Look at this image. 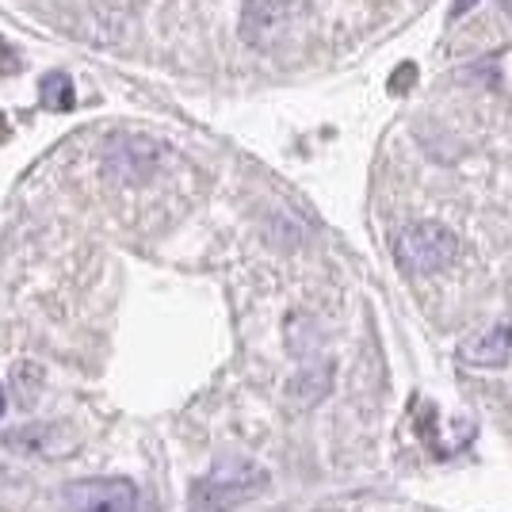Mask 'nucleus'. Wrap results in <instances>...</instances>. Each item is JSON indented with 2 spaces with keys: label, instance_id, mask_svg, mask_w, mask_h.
Here are the masks:
<instances>
[{
  "label": "nucleus",
  "instance_id": "f03ea898",
  "mask_svg": "<svg viewBox=\"0 0 512 512\" xmlns=\"http://www.w3.org/2000/svg\"><path fill=\"white\" fill-rule=\"evenodd\" d=\"M165 157V146L146 134H115L104 150V169L119 184H142L150 180Z\"/></svg>",
  "mask_w": 512,
  "mask_h": 512
},
{
  "label": "nucleus",
  "instance_id": "39448f33",
  "mask_svg": "<svg viewBox=\"0 0 512 512\" xmlns=\"http://www.w3.org/2000/svg\"><path fill=\"white\" fill-rule=\"evenodd\" d=\"M287 20H291V4L287 0H253L241 16V35L245 43L253 46H268L276 35L287 31Z\"/></svg>",
  "mask_w": 512,
  "mask_h": 512
},
{
  "label": "nucleus",
  "instance_id": "20e7f679",
  "mask_svg": "<svg viewBox=\"0 0 512 512\" xmlns=\"http://www.w3.org/2000/svg\"><path fill=\"white\" fill-rule=\"evenodd\" d=\"M260 482H264V474L253 467L222 470V474H211V478H199L192 486V505H188V512H230L234 497L253 493Z\"/></svg>",
  "mask_w": 512,
  "mask_h": 512
},
{
  "label": "nucleus",
  "instance_id": "1a4fd4ad",
  "mask_svg": "<svg viewBox=\"0 0 512 512\" xmlns=\"http://www.w3.org/2000/svg\"><path fill=\"white\" fill-rule=\"evenodd\" d=\"M474 4H478V0H455V8H451V16H463V12H467V8H474Z\"/></svg>",
  "mask_w": 512,
  "mask_h": 512
},
{
  "label": "nucleus",
  "instance_id": "7ed1b4c3",
  "mask_svg": "<svg viewBox=\"0 0 512 512\" xmlns=\"http://www.w3.org/2000/svg\"><path fill=\"white\" fill-rule=\"evenodd\" d=\"M69 512H134L138 486L130 478H77L62 490Z\"/></svg>",
  "mask_w": 512,
  "mask_h": 512
},
{
  "label": "nucleus",
  "instance_id": "9d476101",
  "mask_svg": "<svg viewBox=\"0 0 512 512\" xmlns=\"http://www.w3.org/2000/svg\"><path fill=\"white\" fill-rule=\"evenodd\" d=\"M0 413H4V386H0Z\"/></svg>",
  "mask_w": 512,
  "mask_h": 512
},
{
  "label": "nucleus",
  "instance_id": "0eeeda50",
  "mask_svg": "<svg viewBox=\"0 0 512 512\" xmlns=\"http://www.w3.org/2000/svg\"><path fill=\"white\" fill-rule=\"evenodd\" d=\"M509 344H512V325H509V329H505V333L497 329L493 337H486V341L478 344V348H490V352H482V356H474V360H470V363H501V360H505V356H509Z\"/></svg>",
  "mask_w": 512,
  "mask_h": 512
},
{
  "label": "nucleus",
  "instance_id": "423d86ee",
  "mask_svg": "<svg viewBox=\"0 0 512 512\" xmlns=\"http://www.w3.org/2000/svg\"><path fill=\"white\" fill-rule=\"evenodd\" d=\"M39 92H43V107H46V111H69V107H73V100H77V92H73V81H69V73H62V69L46 73L43 85H39Z\"/></svg>",
  "mask_w": 512,
  "mask_h": 512
},
{
  "label": "nucleus",
  "instance_id": "f257e3e1",
  "mask_svg": "<svg viewBox=\"0 0 512 512\" xmlns=\"http://www.w3.org/2000/svg\"><path fill=\"white\" fill-rule=\"evenodd\" d=\"M455 256H459V237L440 222H417L394 241V260L406 276H432L448 268Z\"/></svg>",
  "mask_w": 512,
  "mask_h": 512
},
{
  "label": "nucleus",
  "instance_id": "6e6552de",
  "mask_svg": "<svg viewBox=\"0 0 512 512\" xmlns=\"http://www.w3.org/2000/svg\"><path fill=\"white\" fill-rule=\"evenodd\" d=\"M417 81V65H402L394 77H390V92H402L406 85H413Z\"/></svg>",
  "mask_w": 512,
  "mask_h": 512
}]
</instances>
